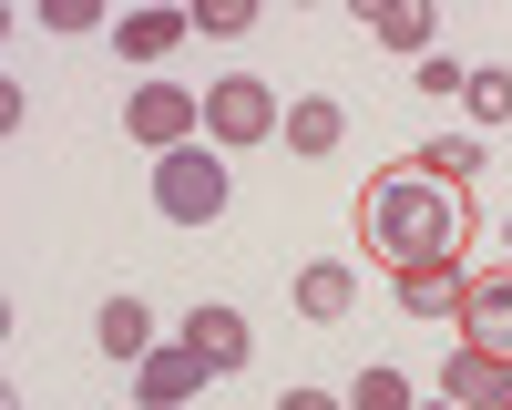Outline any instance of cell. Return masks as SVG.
<instances>
[{"label":"cell","mask_w":512,"mask_h":410,"mask_svg":"<svg viewBox=\"0 0 512 410\" xmlns=\"http://www.w3.org/2000/svg\"><path fill=\"white\" fill-rule=\"evenodd\" d=\"M277 410H338V400H328V390H287Z\"/></svg>","instance_id":"ffe728a7"},{"label":"cell","mask_w":512,"mask_h":410,"mask_svg":"<svg viewBox=\"0 0 512 410\" xmlns=\"http://www.w3.org/2000/svg\"><path fill=\"white\" fill-rule=\"evenodd\" d=\"M123 134L154 144V154H185L205 134V93H185V82H134V93H123Z\"/></svg>","instance_id":"277c9868"},{"label":"cell","mask_w":512,"mask_h":410,"mask_svg":"<svg viewBox=\"0 0 512 410\" xmlns=\"http://www.w3.org/2000/svg\"><path fill=\"white\" fill-rule=\"evenodd\" d=\"M461 82H472V72H461L451 52H420V93H461Z\"/></svg>","instance_id":"d6986e66"},{"label":"cell","mask_w":512,"mask_h":410,"mask_svg":"<svg viewBox=\"0 0 512 410\" xmlns=\"http://www.w3.org/2000/svg\"><path fill=\"white\" fill-rule=\"evenodd\" d=\"M185 31H195V11L154 0V11H123V21H113V52H123V62H164V52L185 41Z\"/></svg>","instance_id":"ba28073f"},{"label":"cell","mask_w":512,"mask_h":410,"mask_svg":"<svg viewBox=\"0 0 512 410\" xmlns=\"http://www.w3.org/2000/svg\"><path fill=\"white\" fill-rule=\"evenodd\" d=\"M185 349H195L205 369H246V318H236V308H195V318H185Z\"/></svg>","instance_id":"8fae6325"},{"label":"cell","mask_w":512,"mask_h":410,"mask_svg":"<svg viewBox=\"0 0 512 410\" xmlns=\"http://www.w3.org/2000/svg\"><path fill=\"white\" fill-rule=\"evenodd\" d=\"M441 400H451V410H512V359L451 349V359H441Z\"/></svg>","instance_id":"8992f818"},{"label":"cell","mask_w":512,"mask_h":410,"mask_svg":"<svg viewBox=\"0 0 512 410\" xmlns=\"http://www.w3.org/2000/svg\"><path fill=\"white\" fill-rule=\"evenodd\" d=\"M349 410H420V400H410V380H400V369H369Z\"/></svg>","instance_id":"e0dca14e"},{"label":"cell","mask_w":512,"mask_h":410,"mask_svg":"<svg viewBox=\"0 0 512 410\" xmlns=\"http://www.w3.org/2000/svg\"><path fill=\"white\" fill-rule=\"evenodd\" d=\"M461 93H472V123H512V72H502V62H482Z\"/></svg>","instance_id":"2e32d148"},{"label":"cell","mask_w":512,"mask_h":410,"mask_svg":"<svg viewBox=\"0 0 512 410\" xmlns=\"http://www.w3.org/2000/svg\"><path fill=\"white\" fill-rule=\"evenodd\" d=\"M410 175H431V185L461 195V185L482 175V144H472V134H441V144H420V154H410Z\"/></svg>","instance_id":"7c38bea8"},{"label":"cell","mask_w":512,"mask_h":410,"mask_svg":"<svg viewBox=\"0 0 512 410\" xmlns=\"http://www.w3.org/2000/svg\"><path fill=\"white\" fill-rule=\"evenodd\" d=\"M205 380H216V369H205V359H195V349L175 339V349H154V359L134 369V400H144V410H185V400H195Z\"/></svg>","instance_id":"52a82bcc"},{"label":"cell","mask_w":512,"mask_h":410,"mask_svg":"<svg viewBox=\"0 0 512 410\" xmlns=\"http://www.w3.org/2000/svg\"><path fill=\"white\" fill-rule=\"evenodd\" d=\"M400 308L410 318H451L461 308V277L451 267H400Z\"/></svg>","instance_id":"5bb4252c"},{"label":"cell","mask_w":512,"mask_h":410,"mask_svg":"<svg viewBox=\"0 0 512 410\" xmlns=\"http://www.w3.org/2000/svg\"><path fill=\"white\" fill-rule=\"evenodd\" d=\"M369 41H390V52H441V41H431V11H420V0H390V11H369Z\"/></svg>","instance_id":"9a60e30c"},{"label":"cell","mask_w":512,"mask_h":410,"mask_svg":"<svg viewBox=\"0 0 512 410\" xmlns=\"http://www.w3.org/2000/svg\"><path fill=\"white\" fill-rule=\"evenodd\" d=\"M277 134H287L297 154H338V134H349V113H338V103H287V123H277Z\"/></svg>","instance_id":"4fadbf2b"},{"label":"cell","mask_w":512,"mask_h":410,"mask_svg":"<svg viewBox=\"0 0 512 410\" xmlns=\"http://www.w3.org/2000/svg\"><path fill=\"white\" fill-rule=\"evenodd\" d=\"M154 205H164L175 226H205V216H226V154H216V144L154 154Z\"/></svg>","instance_id":"3957f363"},{"label":"cell","mask_w":512,"mask_h":410,"mask_svg":"<svg viewBox=\"0 0 512 410\" xmlns=\"http://www.w3.org/2000/svg\"><path fill=\"white\" fill-rule=\"evenodd\" d=\"M277 123H287L277 82H256V72H216V82H205V144H216V154H246V144H267Z\"/></svg>","instance_id":"7a4b0ae2"},{"label":"cell","mask_w":512,"mask_h":410,"mask_svg":"<svg viewBox=\"0 0 512 410\" xmlns=\"http://www.w3.org/2000/svg\"><path fill=\"white\" fill-rule=\"evenodd\" d=\"M93 339H103V359H154V318H144V298H103V318H93Z\"/></svg>","instance_id":"30bf717a"},{"label":"cell","mask_w":512,"mask_h":410,"mask_svg":"<svg viewBox=\"0 0 512 410\" xmlns=\"http://www.w3.org/2000/svg\"><path fill=\"white\" fill-rule=\"evenodd\" d=\"M431 410H451V400H431Z\"/></svg>","instance_id":"44dd1931"},{"label":"cell","mask_w":512,"mask_h":410,"mask_svg":"<svg viewBox=\"0 0 512 410\" xmlns=\"http://www.w3.org/2000/svg\"><path fill=\"white\" fill-rule=\"evenodd\" d=\"M461 349H482V359H512V267H482V277H461Z\"/></svg>","instance_id":"5b68a950"},{"label":"cell","mask_w":512,"mask_h":410,"mask_svg":"<svg viewBox=\"0 0 512 410\" xmlns=\"http://www.w3.org/2000/svg\"><path fill=\"white\" fill-rule=\"evenodd\" d=\"M297 308H308L318 328H338V318L359 308V277L338 267V257H318V267H297Z\"/></svg>","instance_id":"9c48e42d"},{"label":"cell","mask_w":512,"mask_h":410,"mask_svg":"<svg viewBox=\"0 0 512 410\" xmlns=\"http://www.w3.org/2000/svg\"><path fill=\"white\" fill-rule=\"evenodd\" d=\"M256 21V0H205V11H195V31H216V41H236Z\"/></svg>","instance_id":"ac0fdd59"},{"label":"cell","mask_w":512,"mask_h":410,"mask_svg":"<svg viewBox=\"0 0 512 410\" xmlns=\"http://www.w3.org/2000/svg\"><path fill=\"white\" fill-rule=\"evenodd\" d=\"M359 236L379 246L390 267H451L461 277V236H472V205H461L451 185H431V175H369V195H359Z\"/></svg>","instance_id":"6da1fadb"}]
</instances>
